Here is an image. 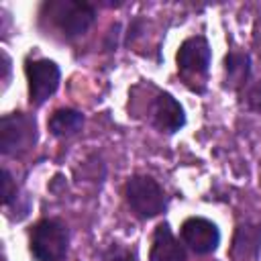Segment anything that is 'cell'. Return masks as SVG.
<instances>
[{
    "label": "cell",
    "mask_w": 261,
    "mask_h": 261,
    "mask_svg": "<svg viewBox=\"0 0 261 261\" xmlns=\"http://www.w3.org/2000/svg\"><path fill=\"white\" fill-rule=\"evenodd\" d=\"M35 141V122L24 114H8L0 120V147L4 155L24 151Z\"/></svg>",
    "instance_id": "3957f363"
},
{
    "label": "cell",
    "mask_w": 261,
    "mask_h": 261,
    "mask_svg": "<svg viewBox=\"0 0 261 261\" xmlns=\"http://www.w3.org/2000/svg\"><path fill=\"white\" fill-rule=\"evenodd\" d=\"M224 69H226V84L230 88H239L247 75H249V57L243 53H230L224 59Z\"/></svg>",
    "instance_id": "8fae6325"
},
{
    "label": "cell",
    "mask_w": 261,
    "mask_h": 261,
    "mask_svg": "<svg viewBox=\"0 0 261 261\" xmlns=\"http://www.w3.org/2000/svg\"><path fill=\"white\" fill-rule=\"evenodd\" d=\"M31 102L43 104L59 86V67L49 59H37L27 63Z\"/></svg>",
    "instance_id": "5b68a950"
},
{
    "label": "cell",
    "mask_w": 261,
    "mask_h": 261,
    "mask_svg": "<svg viewBox=\"0 0 261 261\" xmlns=\"http://www.w3.org/2000/svg\"><path fill=\"white\" fill-rule=\"evenodd\" d=\"M2 177H4V194H2V202L8 206V204H10V200L14 198V186H12V177H10L8 169H4V171H2Z\"/></svg>",
    "instance_id": "7c38bea8"
},
{
    "label": "cell",
    "mask_w": 261,
    "mask_h": 261,
    "mask_svg": "<svg viewBox=\"0 0 261 261\" xmlns=\"http://www.w3.org/2000/svg\"><path fill=\"white\" fill-rule=\"evenodd\" d=\"M155 122L165 133L179 130L184 126V122H186V114H184L181 104L173 96L161 94L157 98V104H155Z\"/></svg>",
    "instance_id": "9c48e42d"
},
{
    "label": "cell",
    "mask_w": 261,
    "mask_h": 261,
    "mask_svg": "<svg viewBox=\"0 0 261 261\" xmlns=\"http://www.w3.org/2000/svg\"><path fill=\"white\" fill-rule=\"evenodd\" d=\"M249 106L257 112H261V80L251 88L249 92Z\"/></svg>",
    "instance_id": "4fadbf2b"
},
{
    "label": "cell",
    "mask_w": 261,
    "mask_h": 261,
    "mask_svg": "<svg viewBox=\"0 0 261 261\" xmlns=\"http://www.w3.org/2000/svg\"><path fill=\"white\" fill-rule=\"evenodd\" d=\"M126 200L141 218L157 216L165 208L163 190L149 175H133L126 181Z\"/></svg>",
    "instance_id": "7a4b0ae2"
},
{
    "label": "cell",
    "mask_w": 261,
    "mask_h": 261,
    "mask_svg": "<svg viewBox=\"0 0 261 261\" xmlns=\"http://www.w3.org/2000/svg\"><path fill=\"white\" fill-rule=\"evenodd\" d=\"M181 239L194 253L206 255L218 247L220 232L214 222L200 218V216H192L181 224Z\"/></svg>",
    "instance_id": "8992f818"
},
{
    "label": "cell",
    "mask_w": 261,
    "mask_h": 261,
    "mask_svg": "<svg viewBox=\"0 0 261 261\" xmlns=\"http://www.w3.org/2000/svg\"><path fill=\"white\" fill-rule=\"evenodd\" d=\"M53 8V20L55 24L67 35V37H75L88 31V27L94 22V8L86 2H57L51 6Z\"/></svg>",
    "instance_id": "277c9868"
},
{
    "label": "cell",
    "mask_w": 261,
    "mask_h": 261,
    "mask_svg": "<svg viewBox=\"0 0 261 261\" xmlns=\"http://www.w3.org/2000/svg\"><path fill=\"white\" fill-rule=\"evenodd\" d=\"M177 65L184 73H206L210 65V47L204 37H190L179 45Z\"/></svg>",
    "instance_id": "52a82bcc"
},
{
    "label": "cell",
    "mask_w": 261,
    "mask_h": 261,
    "mask_svg": "<svg viewBox=\"0 0 261 261\" xmlns=\"http://www.w3.org/2000/svg\"><path fill=\"white\" fill-rule=\"evenodd\" d=\"M151 261H186V251L179 245V241L171 234L169 226L163 222L155 228L153 245L149 253Z\"/></svg>",
    "instance_id": "ba28073f"
},
{
    "label": "cell",
    "mask_w": 261,
    "mask_h": 261,
    "mask_svg": "<svg viewBox=\"0 0 261 261\" xmlns=\"http://www.w3.org/2000/svg\"><path fill=\"white\" fill-rule=\"evenodd\" d=\"M110 261H137V257L128 251H122V249H116L114 255L110 257Z\"/></svg>",
    "instance_id": "5bb4252c"
},
{
    "label": "cell",
    "mask_w": 261,
    "mask_h": 261,
    "mask_svg": "<svg viewBox=\"0 0 261 261\" xmlns=\"http://www.w3.org/2000/svg\"><path fill=\"white\" fill-rule=\"evenodd\" d=\"M82 124H84V116L77 110H71V108L55 110L53 116L49 118V130L57 137L73 135L82 128Z\"/></svg>",
    "instance_id": "30bf717a"
},
{
    "label": "cell",
    "mask_w": 261,
    "mask_h": 261,
    "mask_svg": "<svg viewBox=\"0 0 261 261\" xmlns=\"http://www.w3.org/2000/svg\"><path fill=\"white\" fill-rule=\"evenodd\" d=\"M67 228L59 220H41L31 234V253L37 261H59L67 253Z\"/></svg>",
    "instance_id": "6da1fadb"
}]
</instances>
